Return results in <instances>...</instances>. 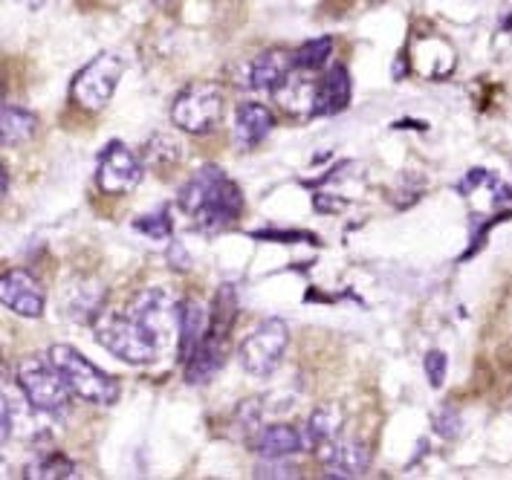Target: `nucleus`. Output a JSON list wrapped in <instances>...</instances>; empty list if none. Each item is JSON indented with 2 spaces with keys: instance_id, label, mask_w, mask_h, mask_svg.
Listing matches in <instances>:
<instances>
[{
  "instance_id": "nucleus-2",
  "label": "nucleus",
  "mask_w": 512,
  "mask_h": 480,
  "mask_svg": "<svg viewBox=\"0 0 512 480\" xmlns=\"http://www.w3.org/2000/svg\"><path fill=\"white\" fill-rule=\"evenodd\" d=\"M93 330L96 342L128 365H148L162 353V342L154 336V330L131 307L122 313L102 310V316L93 321Z\"/></svg>"
},
{
  "instance_id": "nucleus-27",
  "label": "nucleus",
  "mask_w": 512,
  "mask_h": 480,
  "mask_svg": "<svg viewBox=\"0 0 512 480\" xmlns=\"http://www.w3.org/2000/svg\"><path fill=\"white\" fill-rule=\"evenodd\" d=\"M460 431V417L455 411H443L440 417H437V434H443V437H455Z\"/></svg>"
},
{
  "instance_id": "nucleus-1",
  "label": "nucleus",
  "mask_w": 512,
  "mask_h": 480,
  "mask_svg": "<svg viewBox=\"0 0 512 480\" xmlns=\"http://www.w3.org/2000/svg\"><path fill=\"white\" fill-rule=\"evenodd\" d=\"M180 209L189 214L200 229H223L238 220L243 197L238 183L226 177L223 168L203 165L186 186L180 188Z\"/></svg>"
},
{
  "instance_id": "nucleus-15",
  "label": "nucleus",
  "mask_w": 512,
  "mask_h": 480,
  "mask_svg": "<svg viewBox=\"0 0 512 480\" xmlns=\"http://www.w3.org/2000/svg\"><path fill=\"white\" fill-rule=\"evenodd\" d=\"M275 128V119H272L270 107L258 105V102H246L238 107L235 113V139L241 148H255L258 142H264L270 131Z\"/></svg>"
},
{
  "instance_id": "nucleus-13",
  "label": "nucleus",
  "mask_w": 512,
  "mask_h": 480,
  "mask_svg": "<svg viewBox=\"0 0 512 480\" xmlns=\"http://www.w3.org/2000/svg\"><path fill=\"white\" fill-rule=\"evenodd\" d=\"M296 70V58L281 50L261 53L252 67H249V87L261 90V93H275L284 81L290 79V73Z\"/></svg>"
},
{
  "instance_id": "nucleus-6",
  "label": "nucleus",
  "mask_w": 512,
  "mask_h": 480,
  "mask_svg": "<svg viewBox=\"0 0 512 480\" xmlns=\"http://www.w3.org/2000/svg\"><path fill=\"white\" fill-rule=\"evenodd\" d=\"M122 73H125V64L119 55H96L90 64L81 67L79 76L73 79V87H70L73 102L84 110H102L110 102V96L116 93Z\"/></svg>"
},
{
  "instance_id": "nucleus-24",
  "label": "nucleus",
  "mask_w": 512,
  "mask_h": 480,
  "mask_svg": "<svg viewBox=\"0 0 512 480\" xmlns=\"http://www.w3.org/2000/svg\"><path fill=\"white\" fill-rule=\"evenodd\" d=\"M136 232H145L151 240H168L171 238V214L165 212H157V214H142L139 220L134 223Z\"/></svg>"
},
{
  "instance_id": "nucleus-17",
  "label": "nucleus",
  "mask_w": 512,
  "mask_h": 480,
  "mask_svg": "<svg viewBox=\"0 0 512 480\" xmlns=\"http://www.w3.org/2000/svg\"><path fill=\"white\" fill-rule=\"evenodd\" d=\"M316 90H319V81L304 79L293 70L290 79L275 90V99L293 116H316Z\"/></svg>"
},
{
  "instance_id": "nucleus-10",
  "label": "nucleus",
  "mask_w": 512,
  "mask_h": 480,
  "mask_svg": "<svg viewBox=\"0 0 512 480\" xmlns=\"http://www.w3.org/2000/svg\"><path fill=\"white\" fill-rule=\"evenodd\" d=\"M53 414L41 411L38 405H32L29 397L18 400L15 394H6L3 391V408H0V420H3V443L9 437H29V440H38L44 437L50 428H47V420Z\"/></svg>"
},
{
  "instance_id": "nucleus-20",
  "label": "nucleus",
  "mask_w": 512,
  "mask_h": 480,
  "mask_svg": "<svg viewBox=\"0 0 512 480\" xmlns=\"http://www.w3.org/2000/svg\"><path fill=\"white\" fill-rule=\"evenodd\" d=\"M206 310L200 307V301H186V304H180V359L186 362L191 353H194V347L203 342V336H206Z\"/></svg>"
},
{
  "instance_id": "nucleus-22",
  "label": "nucleus",
  "mask_w": 512,
  "mask_h": 480,
  "mask_svg": "<svg viewBox=\"0 0 512 480\" xmlns=\"http://www.w3.org/2000/svg\"><path fill=\"white\" fill-rule=\"evenodd\" d=\"M330 53H333V41H330V38H313V41H307L304 47H298V53H293V58H296V70H301V73L322 70L324 64L330 61Z\"/></svg>"
},
{
  "instance_id": "nucleus-16",
  "label": "nucleus",
  "mask_w": 512,
  "mask_h": 480,
  "mask_svg": "<svg viewBox=\"0 0 512 480\" xmlns=\"http://www.w3.org/2000/svg\"><path fill=\"white\" fill-rule=\"evenodd\" d=\"M351 76L342 64H336L322 81H319V90H316V116H333V113H342L348 102H351Z\"/></svg>"
},
{
  "instance_id": "nucleus-7",
  "label": "nucleus",
  "mask_w": 512,
  "mask_h": 480,
  "mask_svg": "<svg viewBox=\"0 0 512 480\" xmlns=\"http://www.w3.org/2000/svg\"><path fill=\"white\" fill-rule=\"evenodd\" d=\"M290 342V333H287V324L281 319H267L261 321L241 345V365L252 376H270L281 359H284V350Z\"/></svg>"
},
{
  "instance_id": "nucleus-21",
  "label": "nucleus",
  "mask_w": 512,
  "mask_h": 480,
  "mask_svg": "<svg viewBox=\"0 0 512 480\" xmlns=\"http://www.w3.org/2000/svg\"><path fill=\"white\" fill-rule=\"evenodd\" d=\"M35 125H38V119L29 110L3 105V113H0V142H3V148H15V145L32 139Z\"/></svg>"
},
{
  "instance_id": "nucleus-5",
  "label": "nucleus",
  "mask_w": 512,
  "mask_h": 480,
  "mask_svg": "<svg viewBox=\"0 0 512 480\" xmlns=\"http://www.w3.org/2000/svg\"><path fill=\"white\" fill-rule=\"evenodd\" d=\"M223 116V93L209 81L189 84L171 107V122L191 136H203L215 131Z\"/></svg>"
},
{
  "instance_id": "nucleus-14",
  "label": "nucleus",
  "mask_w": 512,
  "mask_h": 480,
  "mask_svg": "<svg viewBox=\"0 0 512 480\" xmlns=\"http://www.w3.org/2000/svg\"><path fill=\"white\" fill-rule=\"evenodd\" d=\"M255 452L261 457H293L298 452H310L307 449V437H304V426H267L261 428V434L255 437Z\"/></svg>"
},
{
  "instance_id": "nucleus-19",
  "label": "nucleus",
  "mask_w": 512,
  "mask_h": 480,
  "mask_svg": "<svg viewBox=\"0 0 512 480\" xmlns=\"http://www.w3.org/2000/svg\"><path fill=\"white\" fill-rule=\"evenodd\" d=\"M102 298H105V290L96 284L70 287V293L64 298V313L73 321H96L102 316Z\"/></svg>"
},
{
  "instance_id": "nucleus-9",
  "label": "nucleus",
  "mask_w": 512,
  "mask_h": 480,
  "mask_svg": "<svg viewBox=\"0 0 512 480\" xmlns=\"http://www.w3.org/2000/svg\"><path fill=\"white\" fill-rule=\"evenodd\" d=\"M0 301L15 316L38 319L44 313V287L38 284L35 275H29L24 269H9L0 278Z\"/></svg>"
},
{
  "instance_id": "nucleus-11",
  "label": "nucleus",
  "mask_w": 512,
  "mask_h": 480,
  "mask_svg": "<svg viewBox=\"0 0 512 480\" xmlns=\"http://www.w3.org/2000/svg\"><path fill=\"white\" fill-rule=\"evenodd\" d=\"M322 463L330 478H359L371 466V452L362 440H330L322 446Z\"/></svg>"
},
{
  "instance_id": "nucleus-8",
  "label": "nucleus",
  "mask_w": 512,
  "mask_h": 480,
  "mask_svg": "<svg viewBox=\"0 0 512 480\" xmlns=\"http://www.w3.org/2000/svg\"><path fill=\"white\" fill-rule=\"evenodd\" d=\"M142 180V165L134 154L128 151V145L122 142H110L108 148L99 157L96 168V183L105 194H131Z\"/></svg>"
},
{
  "instance_id": "nucleus-28",
  "label": "nucleus",
  "mask_w": 512,
  "mask_h": 480,
  "mask_svg": "<svg viewBox=\"0 0 512 480\" xmlns=\"http://www.w3.org/2000/svg\"><path fill=\"white\" fill-rule=\"evenodd\" d=\"M255 238L261 240H275V243H296V240H313L304 232H255Z\"/></svg>"
},
{
  "instance_id": "nucleus-12",
  "label": "nucleus",
  "mask_w": 512,
  "mask_h": 480,
  "mask_svg": "<svg viewBox=\"0 0 512 480\" xmlns=\"http://www.w3.org/2000/svg\"><path fill=\"white\" fill-rule=\"evenodd\" d=\"M223 362H226V333L209 327L203 342L194 347V353L186 359V382L206 385L223 368Z\"/></svg>"
},
{
  "instance_id": "nucleus-18",
  "label": "nucleus",
  "mask_w": 512,
  "mask_h": 480,
  "mask_svg": "<svg viewBox=\"0 0 512 480\" xmlns=\"http://www.w3.org/2000/svg\"><path fill=\"white\" fill-rule=\"evenodd\" d=\"M342 423H345V417H342V408H339V405H319V408L310 414V420L304 423L307 449L316 452V449H322L324 443L336 440L339 431H342Z\"/></svg>"
},
{
  "instance_id": "nucleus-3",
  "label": "nucleus",
  "mask_w": 512,
  "mask_h": 480,
  "mask_svg": "<svg viewBox=\"0 0 512 480\" xmlns=\"http://www.w3.org/2000/svg\"><path fill=\"white\" fill-rule=\"evenodd\" d=\"M50 362L61 371V376L67 379L70 391L79 400L90 402V405H113L119 400V382L110 374H105L102 368H96L90 359H84L76 347L70 345H55L47 350Z\"/></svg>"
},
{
  "instance_id": "nucleus-4",
  "label": "nucleus",
  "mask_w": 512,
  "mask_h": 480,
  "mask_svg": "<svg viewBox=\"0 0 512 480\" xmlns=\"http://www.w3.org/2000/svg\"><path fill=\"white\" fill-rule=\"evenodd\" d=\"M18 388L24 397H29L32 405H38L41 411H47L53 417L64 414L70 408V397H73L67 379L50 362V356L47 359H41V356L24 359L18 365Z\"/></svg>"
},
{
  "instance_id": "nucleus-29",
  "label": "nucleus",
  "mask_w": 512,
  "mask_h": 480,
  "mask_svg": "<svg viewBox=\"0 0 512 480\" xmlns=\"http://www.w3.org/2000/svg\"><path fill=\"white\" fill-rule=\"evenodd\" d=\"M15 3H21V6L29 9V12H38V9L44 6V0H15Z\"/></svg>"
},
{
  "instance_id": "nucleus-30",
  "label": "nucleus",
  "mask_w": 512,
  "mask_h": 480,
  "mask_svg": "<svg viewBox=\"0 0 512 480\" xmlns=\"http://www.w3.org/2000/svg\"><path fill=\"white\" fill-rule=\"evenodd\" d=\"M154 3H157V6H165V3H171V0H154Z\"/></svg>"
},
{
  "instance_id": "nucleus-23",
  "label": "nucleus",
  "mask_w": 512,
  "mask_h": 480,
  "mask_svg": "<svg viewBox=\"0 0 512 480\" xmlns=\"http://www.w3.org/2000/svg\"><path fill=\"white\" fill-rule=\"evenodd\" d=\"M29 478H41V480H50V478H73L76 475V463L70 460V457H64V454H47V457H41V460H35L32 466L27 469Z\"/></svg>"
},
{
  "instance_id": "nucleus-26",
  "label": "nucleus",
  "mask_w": 512,
  "mask_h": 480,
  "mask_svg": "<svg viewBox=\"0 0 512 480\" xmlns=\"http://www.w3.org/2000/svg\"><path fill=\"white\" fill-rule=\"evenodd\" d=\"M423 368H426V376H429L432 388H440L443 379H446V371H449V359H446L443 350H432V353L423 359Z\"/></svg>"
},
{
  "instance_id": "nucleus-25",
  "label": "nucleus",
  "mask_w": 512,
  "mask_h": 480,
  "mask_svg": "<svg viewBox=\"0 0 512 480\" xmlns=\"http://www.w3.org/2000/svg\"><path fill=\"white\" fill-rule=\"evenodd\" d=\"M284 460L287 457H264V463H258L255 475L258 478H296L298 469L290 466V463H284Z\"/></svg>"
}]
</instances>
